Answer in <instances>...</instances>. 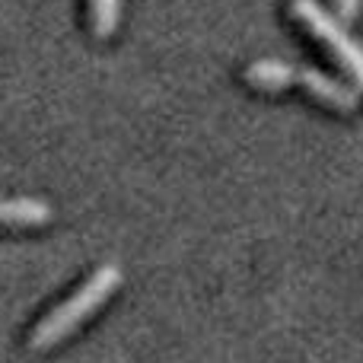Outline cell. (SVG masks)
Masks as SVG:
<instances>
[{"label":"cell","instance_id":"1","mask_svg":"<svg viewBox=\"0 0 363 363\" xmlns=\"http://www.w3.org/2000/svg\"><path fill=\"white\" fill-rule=\"evenodd\" d=\"M118 287H121V268L118 264H102V268H96L86 284H80L61 306H55L35 328H32L29 347L32 351H48L51 345H57L61 338H67V335L77 332V328H80Z\"/></svg>","mask_w":363,"mask_h":363},{"label":"cell","instance_id":"2","mask_svg":"<svg viewBox=\"0 0 363 363\" xmlns=\"http://www.w3.org/2000/svg\"><path fill=\"white\" fill-rule=\"evenodd\" d=\"M290 16L306 32H313L322 48L332 51V57L345 67L354 86L363 89V45L345 29V23L335 13H328L319 0H290Z\"/></svg>","mask_w":363,"mask_h":363},{"label":"cell","instance_id":"3","mask_svg":"<svg viewBox=\"0 0 363 363\" xmlns=\"http://www.w3.org/2000/svg\"><path fill=\"white\" fill-rule=\"evenodd\" d=\"M294 86H303L313 99L328 102L335 108H345V112H354L360 106V89L354 83H345L338 77L325 74V70H315V67H296L294 74Z\"/></svg>","mask_w":363,"mask_h":363},{"label":"cell","instance_id":"4","mask_svg":"<svg viewBox=\"0 0 363 363\" xmlns=\"http://www.w3.org/2000/svg\"><path fill=\"white\" fill-rule=\"evenodd\" d=\"M51 204L38 198L0 201V226H42L51 220Z\"/></svg>","mask_w":363,"mask_h":363},{"label":"cell","instance_id":"5","mask_svg":"<svg viewBox=\"0 0 363 363\" xmlns=\"http://www.w3.org/2000/svg\"><path fill=\"white\" fill-rule=\"evenodd\" d=\"M294 74H296L294 64L274 61V57H262V61H252L242 77H245V83H252V86L277 93V89L294 86Z\"/></svg>","mask_w":363,"mask_h":363},{"label":"cell","instance_id":"6","mask_svg":"<svg viewBox=\"0 0 363 363\" xmlns=\"http://www.w3.org/2000/svg\"><path fill=\"white\" fill-rule=\"evenodd\" d=\"M121 19V0H89V23L96 35H112Z\"/></svg>","mask_w":363,"mask_h":363},{"label":"cell","instance_id":"7","mask_svg":"<svg viewBox=\"0 0 363 363\" xmlns=\"http://www.w3.org/2000/svg\"><path fill=\"white\" fill-rule=\"evenodd\" d=\"M335 4V16L345 23V19H354L357 16V10H360V0H332Z\"/></svg>","mask_w":363,"mask_h":363}]
</instances>
